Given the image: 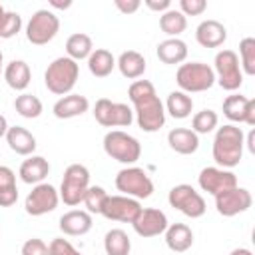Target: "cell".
<instances>
[{"mask_svg":"<svg viewBox=\"0 0 255 255\" xmlns=\"http://www.w3.org/2000/svg\"><path fill=\"white\" fill-rule=\"evenodd\" d=\"M128 98L133 104V118L137 126L153 133L165 124V108L149 80H135L128 90Z\"/></svg>","mask_w":255,"mask_h":255,"instance_id":"cell-1","label":"cell"},{"mask_svg":"<svg viewBox=\"0 0 255 255\" xmlns=\"http://www.w3.org/2000/svg\"><path fill=\"white\" fill-rule=\"evenodd\" d=\"M243 147H245V133L239 126L225 124L217 128L215 137H213V149H211L217 167L231 169L239 165L243 157Z\"/></svg>","mask_w":255,"mask_h":255,"instance_id":"cell-2","label":"cell"},{"mask_svg":"<svg viewBox=\"0 0 255 255\" xmlns=\"http://www.w3.org/2000/svg\"><path fill=\"white\" fill-rule=\"evenodd\" d=\"M80 76V66L68 56L56 58L52 64H48L44 72V84L46 88L56 96H68Z\"/></svg>","mask_w":255,"mask_h":255,"instance_id":"cell-3","label":"cell"},{"mask_svg":"<svg viewBox=\"0 0 255 255\" xmlns=\"http://www.w3.org/2000/svg\"><path fill=\"white\" fill-rule=\"evenodd\" d=\"M175 82L181 92L185 94H197L207 92L215 84V74L209 64L203 62H187L181 64L175 72Z\"/></svg>","mask_w":255,"mask_h":255,"instance_id":"cell-4","label":"cell"},{"mask_svg":"<svg viewBox=\"0 0 255 255\" xmlns=\"http://www.w3.org/2000/svg\"><path fill=\"white\" fill-rule=\"evenodd\" d=\"M90 187V171L82 163H70L64 171L62 183H60V201L74 207L84 201V195Z\"/></svg>","mask_w":255,"mask_h":255,"instance_id":"cell-5","label":"cell"},{"mask_svg":"<svg viewBox=\"0 0 255 255\" xmlns=\"http://www.w3.org/2000/svg\"><path fill=\"white\" fill-rule=\"evenodd\" d=\"M104 151L112 159L131 165L141 157V143L137 141V137L129 135L128 131L112 129L104 135Z\"/></svg>","mask_w":255,"mask_h":255,"instance_id":"cell-6","label":"cell"},{"mask_svg":"<svg viewBox=\"0 0 255 255\" xmlns=\"http://www.w3.org/2000/svg\"><path fill=\"white\" fill-rule=\"evenodd\" d=\"M116 187L118 191H122V195L133 197V199H147L153 193V181L151 177L135 165H128L124 169L118 171L116 175Z\"/></svg>","mask_w":255,"mask_h":255,"instance_id":"cell-7","label":"cell"},{"mask_svg":"<svg viewBox=\"0 0 255 255\" xmlns=\"http://www.w3.org/2000/svg\"><path fill=\"white\" fill-rule=\"evenodd\" d=\"M215 82L225 92H235L243 84V72L239 66V58L233 50H219L213 60Z\"/></svg>","mask_w":255,"mask_h":255,"instance_id":"cell-8","label":"cell"},{"mask_svg":"<svg viewBox=\"0 0 255 255\" xmlns=\"http://www.w3.org/2000/svg\"><path fill=\"white\" fill-rule=\"evenodd\" d=\"M58 32H60V18L48 8L36 10L26 24V38L34 46H44L52 42Z\"/></svg>","mask_w":255,"mask_h":255,"instance_id":"cell-9","label":"cell"},{"mask_svg":"<svg viewBox=\"0 0 255 255\" xmlns=\"http://www.w3.org/2000/svg\"><path fill=\"white\" fill-rule=\"evenodd\" d=\"M167 201L173 209L181 211L185 217H191V219H197L205 213L207 205H205V199L203 195L189 183H179V185H173L169 189V195H167Z\"/></svg>","mask_w":255,"mask_h":255,"instance_id":"cell-10","label":"cell"},{"mask_svg":"<svg viewBox=\"0 0 255 255\" xmlns=\"http://www.w3.org/2000/svg\"><path fill=\"white\" fill-rule=\"evenodd\" d=\"M94 118L104 128H129L133 122V110L128 104L100 98L94 106Z\"/></svg>","mask_w":255,"mask_h":255,"instance_id":"cell-11","label":"cell"},{"mask_svg":"<svg viewBox=\"0 0 255 255\" xmlns=\"http://www.w3.org/2000/svg\"><path fill=\"white\" fill-rule=\"evenodd\" d=\"M60 203V193L54 185L50 183H38L32 187V191L26 195V201H24V209L28 215L32 217H40V215H46V213H52Z\"/></svg>","mask_w":255,"mask_h":255,"instance_id":"cell-12","label":"cell"},{"mask_svg":"<svg viewBox=\"0 0 255 255\" xmlns=\"http://www.w3.org/2000/svg\"><path fill=\"white\" fill-rule=\"evenodd\" d=\"M141 211V203L128 195H108L100 215H104L110 221H122V223H133L135 217Z\"/></svg>","mask_w":255,"mask_h":255,"instance_id":"cell-13","label":"cell"},{"mask_svg":"<svg viewBox=\"0 0 255 255\" xmlns=\"http://www.w3.org/2000/svg\"><path fill=\"white\" fill-rule=\"evenodd\" d=\"M253 203L251 191L245 187H231L219 195H215V209L223 217H233L239 213H245Z\"/></svg>","mask_w":255,"mask_h":255,"instance_id":"cell-14","label":"cell"},{"mask_svg":"<svg viewBox=\"0 0 255 255\" xmlns=\"http://www.w3.org/2000/svg\"><path fill=\"white\" fill-rule=\"evenodd\" d=\"M197 183L203 191L211 193L213 197L231 189V187H237V175L231 171V169H223V167H203L197 175Z\"/></svg>","mask_w":255,"mask_h":255,"instance_id":"cell-15","label":"cell"},{"mask_svg":"<svg viewBox=\"0 0 255 255\" xmlns=\"http://www.w3.org/2000/svg\"><path fill=\"white\" fill-rule=\"evenodd\" d=\"M223 116L233 124L255 126V100L241 94H231L223 100Z\"/></svg>","mask_w":255,"mask_h":255,"instance_id":"cell-16","label":"cell"},{"mask_svg":"<svg viewBox=\"0 0 255 255\" xmlns=\"http://www.w3.org/2000/svg\"><path fill=\"white\" fill-rule=\"evenodd\" d=\"M167 225H169L167 215L155 207H141L139 215L131 223L133 231L139 237H157L167 229Z\"/></svg>","mask_w":255,"mask_h":255,"instance_id":"cell-17","label":"cell"},{"mask_svg":"<svg viewBox=\"0 0 255 255\" xmlns=\"http://www.w3.org/2000/svg\"><path fill=\"white\" fill-rule=\"evenodd\" d=\"M60 231L64 235H70V237H80V235H86L92 225H94V219L88 211L84 209H70L66 211L62 217H60Z\"/></svg>","mask_w":255,"mask_h":255,"instance_id":"cell-18","label":"cell"},{"mask_svg":"<svg viewBox=\"0 0 255 255\" xmlns=\"http://www.w3.org/2000/svg\"><path fill=\"white\" fill-rule=\"evenodd\" d=\"M195 40L203 48H219L227 40V28L219 20H203L195 28Z\"/></svg>","mask_w":255,"mask_h":255,"instance_id":"cell-19","label":"cell"},{"mask_svg":"<svg viewBox=\"0 0 255 255\" xmlns=\"http://www.w3.org/2000/svg\"><path fill=\"white\" fill-rule=\"evenodd\" d=\"M90 110V102L86 96H80V94H68V96H62L52 112L58 120H70V118H78L82 114H86Z\"/></svg>","mask_w":255,"mask_h":255,"instance_id":"cell-20","label":"cell"},{"mask_svg":"<svg viewBox=\"0 0 255 255\" xmlns=\"http://www.w3.org/2000/svg\"><path fill=\"white\" fill-rule=\"evenodd\" d=\"M48 173H50V163L42 155H28V159H24L20 169H18L20 179L24 183H28V185L42 183L48 177Z\"/></svg>","mask_w":255,"mask_h":255,"instance_id":"cell-21","label":"cell"},{"mask_svg":"<svg viewBox=\"0 0 255 255\" xmlns=\"http://www.w3.org/2000/svg\"><path fill=\"white\" fill-rule=\"evenodd\" d=\"M6 141H8V147L18 153V155H34L36 151V137L32 131H28L26 128L22 126H12L8 128L6 131Z\"/></svg>","mask_w":255,"mask_h":255,"instance_id":"cell-22","label":"cell"},{"mask_svg":"<svg viewBox=\"0 0 255 255\" xmlns=\"http://www.w3.org/2000/svg\"><path fill=\"white\" fill-rule=\"evenodd\" d=\"M167 143L175 153L191 155L199 149V135L189 128H173L167 133Z\"/></svg>","mask_w":255,"mask_h":255,"instance_id":"cell-23","label":"cell"},{"mask_svg":"<svg viewBox=\"0 0 255 255\" xmlns=\"http://www.w3.org/2000/svg\"><path fill=\"white\" fill-rule=\"evenodd\" d=\"M116 66L120 68V74L128 80H137L143 76L145 72V58L143 54H139L137 50H126L120 54V58L116 60Z\"/></svg>","mask_w":255,"mask_h":255,"instance_id":"cell-24","label":"cell"},{"mask_svg":"<svg viewBox=\"0 0 255 255\" xmlns=\"http://www.w3.org/2000/svg\"><path fill=\"white\" fill-rule=\"evenodd\" d=\"M163 233H165V245L175 253H183L193 245V231L185 223H171Z\"/></svg>","mask_w":255,"mask_h":255,"instance_id":"cell-25","label":"cell"},{"mask_svg":"<svg viewBox=\"0 0 255 255\" xmlns=\"http://www.w3.org/2000/svg\"><path fill=\"white\" fill-rule=\"evenodd\" d=\"M4 80H6V84L12 90L24 92L30 86V80H32L30 66L24 60H12V62H8L6 68H4Z\"/></svg>","mask_w":255,"mask_h":255,"instance_id":"cell-26","label":"cell"},{"mask_svg":"<svg viewBox=\"0 0 255 255\" xmlns=\"http://www.w3.org/2000/svg\"><path fill=\"white\" fill-rule=\"evenodd\" d=\"M155 54H157L159 62H163V64H169V66L181 64L187 58V44L179 38H167L157 44Z\"/></svg>","mask_w":255,"mask_h":255,"instance_id":"cell-27","label":"cell"},{"mask_svg":"<svg viewBox=\"0 0 255 255\" xmlns=\"http://www.w3.org/2000/svg\"><path fill=\"white\" fill-rule=\"evenodd\" d=\"M116 68V58L106 48H94V52L88 58V70L96 78H108Z\"/></svg>","mask_w":255,"mask_h":255,"instance_id":"cell-28","label":"cell"},{"mask_svg":"<svg viewBox=\"0 0 255 255\" xmlns=\"http://www.w3.org/2000/svg\"><path fill=\"white\" fill-rule=\"evenodd\" d=\"M163 108H165V114H169L171 118L185 120L193 112V100H191L189 94H185L181 90H173V92H169Z\"/></svg>","mask_w":255,"mask_h":255,"instance_id":"cell-29","label":"cell"},{"mask_svg":"<svg viewBox=\"0 0 255 255\" xmlns=\"http://www.w3.org/2000/svg\"><path fill=\"white\" fill-rule=\"evenodd\" d=\"M94 52V42L88 34L84 32H76L66 40V56L72 58L74 62L80 60H88L90 54Z\"/></svg>","mask_w":255,"mask_h":255,"instance_id":"cell-30","label":"cell"},{"mask_svg":"<svg viewBox=\"0 0 255 255\" xmlns=\"http://www.w3.org/2000/svg\"><path fill=\"white\" fill-rule=\"evenodd\" d=\"M104 251L106 255H129L131 241L124 229H110L104 235Z\"/></svg>","mask_w":255,"mask_h":255,"instance_id":"cell-31","label":"cell"},{"mask_svg":"<svg viewBox=\"0 0 255 255\" xmlns=\"http://www.w3.org/2000/svg\"><path fill=\"white\" fill-rule=\"evenodd\" d=\"M159 28L163 34H167L169 38H177L181 32H185L187 28V18L175 10V8H169L167 12L159 14Z\"/></svg>","mask_w":255,"mask_h":255,"instance_id":"cell-32","label":"cell"},{"mask_svg":"<svg viewBox=\"0 0 255 255\" xmlns=\"http://www.w3.org/2000/svg\"><path fill=\"white\" fill-rule=\"evenodd\" d=\"M14 110H16L22 118H26V120H36V118L42 116L44 106H42V102H40L38 96L20 94V96H16V100H14Z\"/></svg>","mask_w":255,"mask_h":255,"instance_id":"cell-33","label":"cell"},{"mask_svg":"<svg viewBox=\"0 0 255 255\" xmlns=\"http://www.w3.org/2000/svg\"><path fill=\"white\" fill-rule=\"evenodd\" d=\"M239 66L247 76H255V38L247 36L239 42Z\"/></svg>","mask_w":255,"mask_h":255,"instance_id":"cell-34","label":"cell"},{"mask_svg":"<svg viewBox=\"0 0 255 255\" xmlns=\"http://www.w3.org/2000/svg\"><path fill=\"white\" fill-rule=\"evenodd\" d=\"M217 124H219L217 112L205 108V110L197 112V114L191 118V131H195L197 135H199V133H209V131H213V129L217 128Z\"/></svg>","mask_w":255,"mask_h":255,"instance_id":"cell-35","label":"cell"},{"mask_svg":"<svg viewBox=\"0 0 255 255\" xmlns=\"http://www.w3.org/2000/svg\"><path fill=\"white\" fill-rule=\"evenodd\" d=\"M108 191L102 187V185H90L88 187V191H86V195H84V205H86V211L90 213V215H100V211H102V207H104V203H106V199H108Z\"/></svg>","mask_w":255,"mask_h":255,"instance_id":"cell-36","label":"cell"},{"mask_svg":"<svg viewBox=\"0 0 255 255\" xmlns=\"http://www.w3.org/2000/svg\"><path fill=\"white\" fill-rule=\"evenodd\" d=\"M22 30V16L18 12H4V16L0 18V38L8 40L14 38L18 32Z\"/></svg>","mask_w":255,"mask_h":255,"instance_id":"cell-37","label":"cell"},{"mask_svg":"<svg viewBox=\"0 0 255 255\" xmlns=\"http://www.w3.org/2000/svg\"><path fill=\"white\" fill-rule=\"evenodd\" d=\"M48 255H82V253H80L68 239L56 237V239H52L50 245H48Z\"/></svg>","mask_w":255,"mask_h":255,"instance_id":"cell-38","label":"cell"},{"mask_svg":"<svg viewBox=\"0 0 255 255\" xmlns=\"http://www.w3.org/2000/svg\"><path fill=\"white\" fill-rule=\"evenodd\" d=\"M207 8L205 0H179V12L187 18V16H199L203 14Z\"/></svg>","mask_w":255,"mask_h":255,"instance_id":"cell-39","label":"cell"},{"mask_svg":"<svg viewBox=\"0 0 255 255\" xmlns=\"http://www.w3.org/2000/svg\"><path fill=\"white\" fill-rule=\"evenodd\" d=\"M22 255H48V245L38 239V237H32L28 241H24L22 245Z\"/></svg>","mask_w":255,"mask_h":255,"instance_id":"cell-40","label":"cell"},{"mask_svg":"<svg viewBox=\"0 0 255 255\" xmlns=\"http://www.w3.org/2000/svg\"><path fill=\"white\" fill-rule=\"evenodd\" d=\"M16 187V173L8 165H0V189Z\"/></svg>","mask_w":255,"mask_h":255,"instance_id":"cell-41","label":"cell"},{"mask_svg":"<svg viewBox=\"0 0 255 255\" xmlns=\"http://www.w3.org/2000/svg\"><path fill=\"white\" fill-rule=\"evenodd\" d=\"M18 201V187L0 189V207H10Z\"/></svg>","mask_w":255,"mask_h":255,"instance_id":"cell-42","label":"cell"},{"mask_svg":"<svg viewBox=\"0 0 255 255\" xmlns=\"http://www.w3.org/2000/svg\"><path fill=\"white\" fill-rule=\"evenodd\" d=\"M114 4H116V8H118L120 12H124V14H133V12H137L139 6H141L139 0H114Z\"/></svg>","mask_w":255,"mask_h":255,"instance_id":"cell-43","label":"cell"},{"mask_svg":"<svg viewBox=\"0 0 255 255\" xmlns=\"http://www.w3.org/2000/svg\"><path fill=\"white\" fill-rule=\"evenodd\" d=\"M145 6L149 10H153V12L163 14V12H167L171 8V0H145Z\"/></svg>","mask_w":255,"mask_h":255,"instance_id":"cell-44","label":"cell"},{"mask_svg":"<svg viewBox=\"0 0 255 255\" xmlns=\"http://www.w3.org/2000/svg\"><path fill=\"white\" fill-rule=\"evenodd\" d=\"M50 6L52 8H60V10H66L72 6V0H66V2H58V0H50Z\"/></svg>","mask_w":255,"mask_h":255,"instance_id":"cell-45","label":"cell"},{"mask_svg":"<svg viewBox=\"0 0 255 255\" xmlns=\"http://www.w3.org/2000/svg\"><path fill=\"white\" fill-rule=\"evenodd\" d=\"M8 122H6V118L0 114V137H6V131H8Z\"/></svg>","mask_w":255,"mask_h":255,"instance_id":"cell-46","label":"cell"},{"mask_svg":"<svg viewBox=\"0 0 255 255\" xmlns=\"http://www.w3.org/2000/svg\"><path fill=\"white\" fill-rule=\"evenodd\" d=\"M229 255H253L249 249H245V247H237V249H233Z\"/></svg>","mask_w":255,"mask_h":255,"instance_id":"cell-47","label":"cell"},{"mask_svg":"<svg viewBox=\"0 0 255 255\" xmlns=\"http://www.w3.org/2000/svg\"><path fill=\"white\" fill-rule=\"evenodd\" d=\"M253 137H255V133H253V131H249V135H247V139H245V143H247L249 151H255V145H253Z\"/></svg>","mask_w":255,"mask_h":255,"instance_id":"cell-48","label":"cell"},{"mask_svg":"<svg viewBox=\"0 0 255 255\" xmlns=\"http://www.w3.org/2000/svg\"><path fill=\"white\" fill-rule=\"evenodd\" d=\"M2 64H4V54H2V50H0V74L4 72V70H2Z\"/></svg>","mask_w":255,"mask_h":255,"instance_id":"cell-49","label":"cell"},{"mask_svg":"<svg viewBox=\"0 0 255 255\" xmlns=\"http://www.w3.org/2000/svg\"><path fill=\"white\" fill-rule=\"evenodd\" d=\"M4 12H6V10H4V6H2V4H0V18H2V16H4Z\"/></svg>","mask_w":255,"mask_h":255,"instance_id":"cell-50","label":"cell"}]
</instances>
